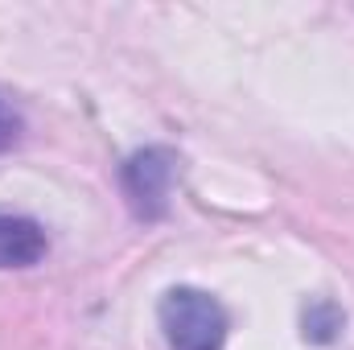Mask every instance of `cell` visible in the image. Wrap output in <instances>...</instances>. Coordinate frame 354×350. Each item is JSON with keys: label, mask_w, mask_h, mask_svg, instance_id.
Returning <instances> with one entry per match:
<instances>
[{"label": "cell", "mask_w": 354, "mask_h": 350, "mask_svg": "<svg viewBox=\"0 0 354 350\" xmlns=\"http://www.w3.org/2000/svg\"><path fill=\"white\" fill-rule=\"evenodd\" d=\"M169 181H174V153H165V149H145L124 165V190H128L136 214H145V219L165 214Z\"/></svg>", "instance_id": "2"}, {"label": "cell", "mask_w": 354, "mask_h": 350, "mask_svg": "<svg viewBox=\"0 0 354 350\" xmlns=\"http://www.w3.org/2000/svg\"><path fill=\"white\" fill-rule=\"evenodd\" d=\"M17 128H21V124H17V116H12V111L0 103V153H4V149L17 140Z\"/></svg>", "instance_id": "4"}, {"label": "cell", "mask_w": 354, "mask_h": 350, "mask_svg": "<svg viewBox=\"0 0 354 350\" xmlns=\"http://www.w3.org/2000/svg\"><path fill=\"white\" fill-rule=\"evenodd\" d=\"M46 231L29 214H8L0 210V272L4 268H33L46 256Z\"/></svg>", "instance_id": "3"}, {"label": "cell", "mask_w": 354, "mask_h": 350, "mask_svg": "<svg viewBox=\"0 0 354 350\" xmlns=\"http://www.w3.org/2000/svg\"><path fill=\"white\" fill-rule=\"evenodd\" d=\"M157 317L169 350H223L227 342V309L202 288H169Z\"/></svg>", "instance_id": "1"}]
</instances>
